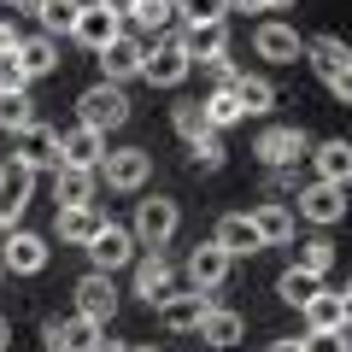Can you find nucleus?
<instances>
[{
    "instance_id": "nucleus-13",
    "label": "nucleus",
    "mask_w": 352,
    "mask_h": 352,
    "mask_svg": "<svg viewBox=\"0 0 352 352\" xmlns=\"http://www.w3.org/2000/svg\"><path fill=\"white\" fill-rule=\"evenodd\" d=\"M76 317H88V323H100V329L118 317V288H112L106 270H88V276L76 282Z\"/></svg>"
},
{
    "instance_id": "nucleus-44",
    "label": "nucleus",
    "mask_w": 352,
    "mask_h": 352,
    "mask_svg": "<svg viewBox=\"0 0 352 352\" xmlns=\"http://www.w3.org/2000/svg\"><path fill=\"white\" fill-rule=\"evenodd\" d=\"M323 88L335 94V100H346V106H352V65H346V71H335V76H329Z\"/></svg>"
},
{
    "instance_id": "nucleus-42",
    "label": "nucleus",
    "mask_w": 352,
    "mask_h": 352,
    "mask_svg": "<svg viewBox=\"0 0 352 352\" xmlns=\"http://www.w3.org/2000/svg\"><path fill=\"white\" fill-rule=\"evenodd\" d=\"M264 194H270V200H288V194H300V182H294V164H276V170L264 176Z\"/></svg>"
},
{
    "instance_id": "nucleus-49",
    "label": "nucleus",
    "mask_w": 352,
    "mask_h": 352,
    "mask_svg": "<svg viewBox=\"0 0 352 352\" xmlns=\"http://www.w3.org/2000/svg\"><path fill=\"white\" fill-rule=\"evenodd\" d=\"M264 352H305V346H300V340H270Z\"/></svg>"
},
{
    "instance_id": "nucleus-55",
    "label": "nucleus",
    "mask_w": 352,
    "mask_h": 352,
    "mask_svg": "<svg viewBox=\"0 0 352 352\" xmlns=\"http://www.w3.org/2000/svg\"><path fill=\"white\" fill-rule=\"evenodd\" d=\"M0 276H6V264H0Z\"/></svg>"
},
{
    "instance_id": "nucleus-6",
    "label": "nucleus",
    "mask_w": 352,
    "mask_h": 352,
    "mask_svg": "<svg viewBox=\"0 0 352 352\" xmlns=\"http://www.w3.org/2000/svg\"><path fill=\"white\" fill-rule=\"evenodd\" d=\"M252 153H258V164H300V159H311V135H305L300 124H270V129H258V141H252Z\"/></svg>"
},
{
    "instance_id": "nucleus-16",
    "label": "nucleus",
    "mask_w": 352,
    "mask_h": 352,
    "mask_svg": "<svg viewBox=\"0 0 352 352\" xmlns=\"http://www.w3.org/2000/svg\"><path fill=\"white\" fill-rule=\"evenodd\" d=\"M141 59H147V41L141 36H112L100 47V76L106 82H129V76H141Z\"/></svg>"
},
{
    "instance_id": "nucleus-37",
    "label": "nucleus",
    "mask_w": 352,
    "mask_h": 352,
    "mask_svg": "<svg viewBox=\"0 0 352 352\" xmlns=\"http://www.w3.org/2000/svg\"><path fill=\"white\" fill-rule=\"evenodd\" d=\"M170 18H176V0H141L135 12H129V24H141V30H170Z\"/></svg>"
},
{
    "instance_id": "nucleus-56",
    "label": "nucleus",
    "mask_w": 352,
    "mask_h": 352,
    "mask_svg": "<svg viewBox=\"0 0 352 352\" xmlns=\"http://www.w3.org/2000/svg\"><path fill=\"white\" fill-rule=\"evenodd\" d=\"M346 329H352V317H346Z\"/></svg>"
},
{
    "instance_id": "nucleus-14",
    "label": "nucleus",
    "mask_w": 352,
    "mask_h": 352,
    "mask_svg": "<svg viewBox=\"0 0 352 352\" xmlns=\"http://www.w3.org/2000/svg\"><path fill=\"white\" fill-rule=\"evenodd\" d=\"M229 264H235V258H229V252L217 247V241H200V247L188 252V264H182V270H188V288L217 294V288L229 282Z\"/></svg>"
},
{
    "instance_id": "nucleus-15",
    "label": "nucleus",
    "mask_w": 352,
    "mask_h": 352,
    "mask_svg": "<svg viewBox=\"0 0 352 352\" xmlns=\"http://www.w3.org/2000/svg\"><path fill=\"white\" fill-rule=\"evenodd\" d=\"M76 41H82L88 53H100L112 36H124V18L112 12V6H100V0H82V12H76V30H71Z\"/></svg>"
},
{
    "instance_id": "nucleus-1",
    "label": "nucleus",
    "mask_w": 352,
    "mask_h": 352,
    "mask_svg": "<svg viewBox=\"0 0 352 352\" xmlns=\"http://www.w3.org/2000/svg\"><path fill=\"white\" fill-rule=\"evenodd\" d=\"M76 124H88V129H124L129 124V94H124V82H94V88H82V100H76Z\"/></svg>"
},
{
    "instance_id": "nucleus-30",
    "label": "nucleus",
    "mask_w": 352,
    "mask_h": 352,
    "mask_svg": "<svg viewBox=\"0 0 352 352\" xmlns=\"http://www.w3.org/2000/svg\"><path fill=\"white\" fill-rule=\"evenodd\" d=\"M18 59H24L30 82H36V76H53L59 71V36H24L18 41Z\"/></svg>"
},
{
    "instance_id": "nucleus-17",
    "label": "nucleus",
    "mask_w": 352,
    "mask_h": 352,
    "mask_svg": "<svg viewBox=\"0 0 352 352\" xmlns=\"http://www.w3.org/2000/svg\"><path fill=\"white\" fill-rule=\"evenodd\" d=\"M41 340H47V352H94L100 323H88V317H53L41 329Z\"/></svg>"
},
{
    "instance_id": "nucleus-40",
    "label": "nucleus",
    "mask_w": 352,
    "mask_h": 352,
    "mask_svg": "<svg viewBox=\"0 0 352 352\" xmlns=\"http://www.w3.org/2000/svg\"><path fill=\"white\" fill-rule=\"evenodd\" d=\"M305 352H352V329L340 323V329H305V340H300Z\"/></svg>"
},
{
    "instance_id": "nucleus-39",
    "label": "nucleus",
    "mask_w": 352,
    "mask_h": 352,
    "mask_svg": "<svg viewBox=\"0 0 352 352\" xmlns=\"http://www.w3.org/2000/svg\"><path fill=\"white\" fill-rule=\"evenodd\" d=\"M188 164L194 170H223V141H217V129H206L200 141H188Z\"/></svg>"
},
{
    "instance_id": "nucleus-38",
    "label": "nucleus",
    "mask_w": 352,
    "mask_h": 352,
    "mask_svg": "<svg viewBox=\"0 0 352 352\" xmlns=\"http://www.w3.org/2000/svg\"><path fill=\"white\" fill-rule=\"evenodd\" d=\"M229 0H176V18L182 24H223Z\"/></svg>"
},
{
    "instance_id": "nucleus-3",
    "label": "nucleus",
    "mask_w": 352,
    "mask_h": 352,
    "mask_svg": "<svg viewBox=\"0 0 352 352\" xmlns=\"http://www.w3.org/2000/svg\"><path fill=\"white\" fill-rule=\"evenodd\" d=\"M294 217H305V223H317V229H335L340 217H346V188L340 182H305L300 194H294Z\"/></svg>"
},
{
    "instance_id": "nucleus-10",
    "label": "nucleus",
    "mask_w": 352,
    "mask_h": 352,
    "mask_svg": "<svg viewBox=\"0 0 352 352\" xmlns=\"http://www.w3.org/2000/svg\"><path fill=\"white\" fill-rule=\"evenodd\" d=\"M252 53L270 59V65H294V59H305V36L294 24H282V18H264V24L252 30Z\"/></svg>"
},
{
    "instance_id": "nucleus-28",
    "label": "nucleus",
    "mask_w": 352,
    "mask_h": 352,
    "mask_svg": "<svg viewBox=\"0 0 352 352\" xmlns=\"http://www.w3.org/2000/svg\"><path fill=\"white\" fill-rule=\"evenodd\" d=\"M200 106H206V124H212L217 135H223V129H235L241 118H247V106H241V94H235V82H217V88H212V94H206Z\"/></svg>"
},
{
    "instance_id": "nucleus-35",
    "label": "nucleus",
    "mask_w": 352,
    "mask_h": 352,
    "mask_svg": "<svg viewBox=\"0 0 352 352\" xmlns=\"http://www.w3.org/2000/svg\"><path fill=\"white\" fill-rule=\"evenodd\" d=\"M170 129H176L182 141H200L206 129H212V124H206V106H200V100H176V106H170Z\"/></svg>"
},
{
    "instance_id": "nucleus-52",
    "label": "nucleus",
    "mask_w": 352,
    "mask_h": 352,
    "mask_svg": "<svg viewBox=\"0 0 352 352\" xmlns=\"http://www.w3.org/2000/svg\"><path fill=\"white\" fill-rule=\"evenodd\" d=\"M6 6H24V12H30V6H36V0H6Z\"/></svg>"
},
{
    "instance_id": "nucleus-29",
    "label": "nucleus",
    "mask_w": 352,
    "mask_h": 352,
    "mask_svg": "<svg viewBox=\"0 0 352 352\" xmlns=\"http://www.w3.org/2000/svg\"><path fill=\"white\" fill-rule=\"evenodd\" d=\"M182 47H188L194 65H206L217 53H229V30L223 24H182Z\"/></svg>"
},
{
    "instance_id": "nucleus-2",
    "label": "nucleus",
    "mask_w": 352,
    "mask_h": 352,
    "mask_svg": "<svg viewBox=\"0 0 352 352\" xmlns=\"http://www.w3.org/2000/svg\"><path fill=\"white\" fill-rule=\"evenodd\" d=\"M194 71L188 47H182V36H153L147 41V59H141V76H147L153 88H182Z\"/></svg>"
},
{
    "instance_id": "nucleus-47",
    "label": "nucleus",
    "mask_w": 352,
    "mask_h": 352,
    "mask_svg": "<svg viewBox=\"0 0 352 352\" xmlns=\"http://www.w3.org/2000/svg\"><path fill=\"white\" fill-rule=\"evenodd\" d=\"M94 352H129V340H112V335L100 329V340H94Z\"/></svg>"
},
{
    "instance_id": "nucleus-5",
    "label": "nucleus",
    "mask_w": 352,
    "mask_h": 352,
    "mask_svg": "<svg viewBox=\"0 0 352 352\" xmlns=\"http://www.w3.org/2000/svg\"><path fill=\"white\" fill-rule=\"evenodd\" d=\"M30 200H36V170L18 159L0 164V229H18L30 212Z\"/></svg>"
},
{
    "instance_id": "nucleus-4",
    "label": "nucleus",
    "mask_w": 352,
    "mask_h": 352,
    "mask_svg": "<svg viewBox=\"0 0 352 352\" xmlns=\"http://www.w3.org/2000/svg\"><path fill=\"white\" fill-rule=\"evenodd\" d=\"M176 223H182L176 200H170V194H153V200H135V223H129V235H135V247H164V241L176 235Z\"/></svg>"
},
{
    "instance_id": "nucleus-46",
    "label": "nucleus",
    "mask_w": 352,
    "mask_h": 352,
    "mask_svg": "<svg viewBox=\"0 0 352 352\" xmlns=\"http://www.w3.org/2000/svg\"><path fill=\"white\" fill-rule=\"evenodd\" d=\"M229 12H270V0H229Z\"/></svg>"
},
{
    "instance_id": "nucleus-23",
    "label": "nucleus",
    "mask_w": 352,
    "mask_h": 352,
    "mask_svg": "<svg viewBox=\"0 0 352 352\" xmlns=\"http://www.w3.org/2000/svg\"><path fill=\"white\" fill-rule=\"evenodd\" d=\"M194 335H200L206 346L229 352V346H241V335H247V323H241V311H229V305H212V311L200 317V329H194Z\"/></svg>"
},
{
    "instance_id": "nucleus-11",
    "label": "nucleus",
    "mask_w": 352,
    "mask_h": 352,
    "mask_svg": "<svg viewBox=\"0 0 352 352\" xmlns=\"http://www.w3.org/2000/svg\"><path fill=\"white\" fill-rule=\"evenodd\" d=\"M212 294H206V288H188V294H164V300H159V323L164 329H170V335H194V329H200V317L206 311H212Z\"/></svg>"
},
{
    "instance_id": "nucleus-43",
    "label": "nucleus",
    "mask_w": 352,
    "mask_h": 352,
    "mask_svg": "<svg viewBox=\"0 0 352 352\" xmlns=\"http://www.w3.org/2000/svg\"><path fill=\"white\" fill-rule=\"evenodd\" d=\"M206 76H212V82H235V76H241V65L229 59V53H217V59H206Z\"/></svg>"
},
{
    "instance_id": "nucleus-34",
    "label": "nucleus",
    "mask_w": 352,
    "mask_h": 352,
    "mask_svg": "<svg viewBox=\"0 0 352 352\" xmlns=\"http://www.w3.org/2000/svg\"><path fill=\"white\" fill-rule=\"evenodd\" d=\"M235 94H241V106H247L252 118H264L270 106H276V82H270V76H247V71H241L235 76Z\"/></svg>"
},
{
    "instance_id": "nucleus-31",
    "label": "nucleus",
    "mask_w": 352,
    "mask_h": 352,
    "mask_svg": "<svg viewBox=\"0 0 352 352\" xmlns=\"http://www.w3.org/2000/svg\"><path fill=\"white\" fill-rule=\"evenodd\" d=\"M30 12H36L41 36H71V30H76V12H82V0H36Z\"/></svg>"
},
{
    "instance_id": "nucleus-25",
    "label": "nucleus",
    "mask_w": 352,
    "mask_h": 352,
    "mask_svg": "<svg viewBox=\"0 0 352 352\" xmlns=\"http://www.w3.org/2000/svg\"><path fill=\"white\" fill-rule=\"evenodd\" d=\"M305 65L329 82L335 71H346V65H352V47H346L340 36H305Z\"/></svg>"
},
{
    "instance_id": "nucleus-18",
    "label": "nucleus",
    "mask_w": 352,
    "mask_h": 352,
    "mask_svg": "<svg viewBox=\"0 0 352 352\" xmlns=\"http://www.w3.org/2000/svg\"><path fill=\"white\" fill-rule=\"evenodd\" d=\"M100 159H106V135H100V129L76 124V129H65V135H59V164H82V170H100Z\"/></svg>"
},
{
    "instance_id": "nucleus-45",
    "label": "nucleus",
    "mask_w": 352,
    "mask_h": 352,
    "mask_svg": "<svg viewBox=\"0 0 352 352\" xmlns=\"http://www.w3.org/2000/svg\"><path fill=\"white\" fill-rule=\"evenodd\" d=\"M18 41H24V36H18V24H12V18H0V53H12Z\"/></svg>"
},
{
    "instance_id": "nucleus-51",
    "label": "nucleus",
    "mask_w": 352,
    "mask_h": 352,
    "mask_svg": "<svg viewBox=\"0 0 352 352\" xmlns=\"http://www.w3.org/2000/svg\"><path fill=\"white\" fill-rule=\"evenodd\" d=\"M288 6H294V0H270V12H288Z\"/></svg>"
},
{
    "instance_id": "nucleus-24",
    "label": "nucleus",
    "mask_w": 352,
    "mask_h": 352,
    "mask_svg": "<svg viewBox=\"0 0 352 352\" xmlns=\"http://www.w3.org/2000/svg\"><path fill=\"white\" fill-rule=\"evenodd\" d=\"M106 217H100V206L88 200V206H59V217H53V235L59 241H71V247H88V235L100 229Z\"/></svg>"
},
{
    "instance_id": "nucleus-26",
    "label": "nucleus",
    "mask_w": 352,
    "mask_h": 352,
    "mask_svg": "<svg viewBox=\"0 0 352 352\" xmlns=\"http://www.w3.org/2000/svg\"><path fill=\"white\" fill-rule=\"evenodd\" d=\"M300 311H305V329H340V323L352 317V300H346V294H329V288H317L311 300L300 305Z\"/></svg>"
},
{
    "instance_id": "nucleus-50",
    "label": "nucleus",
    "mask_w": 352,
    "mask_h": 352,
    "mask_svg": "<svg viewBox=\"0 0 352 352\" xmlns=\"http://www.w3.org/2000/svg\"><path fill=\"white\" fill-rule=\"evenodd\" d=\"M6 340H12V323H6V317H0V352H6Z\"/></svg>"
},
{
    "instance_id": "nucleus-21",
    "label": "nucleus",
    "mask_w": 352,
    "mask_h": 352,
    "mask_svg": "<svg viewBox=\"0 0 352 352\" xmlns=\"http://www.w3.org/2000/svg\"><path fill=\"white\" fill-rule=\"evenodd\" d=\"M311 164H317L323 182H340V188H346V182H352V141H346V135L311 141Z\"/></svg>"
},
{
    "instance_id": "nucleus-20",
    "label": "nucleus",
    "mask_w": 352,
    "mask_h": 352,
    "mask_svg": "<svg viewBox=\"0 0 352 352\" xmlns=\"http://www.w3.org/2000/svg\"><path fill=\"white\" fill-rule=\"evenodd\" d=\"M212 241L229 252V258H247V252H258V247H264L247 212H223V217H217V229H212Z\"/></svg>"
},
{
    "instance_id": "nucleus-32",
    "label": "nucleus",
    "mask_w": 352,
    "mask_h": 352,
    "mask_svg": "<svg viewBox=\"0 0 352 352\" xmlns=\"http://www.w3.org/2000/svg\"><path fill=\"white\" fill-rule=\"evenodd\" d=\"M317 288H323V276H311V270H300V264H288V270L276 276V300H282V305H294V311H300V305L311 300Z\"/></svg>"
},
{
    "instance_id": "nucleus-12",
    "label": "nucleus",
    "mask_w": 352,
    "mask_h": 352,
    "mask_svg": "<svg viewBox=\"0 0 352 352\" xmlns=\"http://www.w3.org/2000/svg\"><path fill=\"white\" fill-rule=\"evenodd\" d=\"M12 159H18V164H30L36 176H41V170H53V164H59V129L36 118L30 129H18V135H12Z\"/></svg>"
},
{
    "instance_id": "nucleus-33",
    "label": "nucleus",
    "mask_w": 352,
    "mask_h": 352,
    "mask_svg": "<svg viewBox=\"0 0 352 352\" xmlns=\"http://www.w3.org/2000/svg\"><path fill=\"white\" fill-rule=\"evenodd\" d=\"M294 264H300V270H311V276H329V270H335V247H329V235L294 241Z\"/></svg>"
},
{
    "instance_id": "nucleus-54",
    "label": "nucleus",
    "mask_w": 352,
    "mask_h": 352,
    "mask_svg": "<svg viewBox=\"0 0 352 352\" xmlns=\"http://www.w3.org/2000/svg\"><path fill=\"white\" fill-rule=\"evenodd\" d=\"M340 294H346V300H352V276H346V288H340Z\"/></svg>"
},
{
    "instance_id": "nucleus-53",
    "label": "nucleus",
    "mask_w": 352,
    "mask_h": 352,
    "mask_svg": "<svg viewBox=\"0 0 352 352\" xmlns=\"http://www.w3.org/2000/svg\"><path fill=\"white\" fill-rule=\"evenodd\" d=\"M129 352H159V346H129Z\"/></svg>"
},
{
    "instance_id": "nucleus-9",
    "label": "nucleus",
    "mask_w": 352,
    "mask_h": 352,
    "mask_svg": "<svg viewBox=\"0 0 352 352\" xmlns=\"http://www.w3.org/2000/svg\"><path fill=\"white\" fill-rule=\"evenodd\" d=\"M100 170H106V188L141 194V188H147V176H153V153L147 147H118V153L100 159Z\"/></svg>"
},
{
    "instance_id": "nucleus-27",
    "label": "nucleus",
    "mask_w": 352,
    "mask_h": 352,
    "mask_svg": "<svg viewBox=\"0 0 352 352\" xmlns=\"http://www.w3.org/2000/svg\"><path fill=\"white\" fill-rule=\"evenodd\" d=\"M53 200L59 206H88L94 200V170H82V164H53Z\"/></svg>"
},
{
    "instance_id": "nucleus-8",
    "label": "nucleus",
    "mask_w": 352,
    "mask_h": 352,
    "mask_svg": "<svg viewBox=\"0 0 352 352\" xmlns=\"http://www.w3.org/2000/svg\"><path fill=\"white\" fill-rule=\"evenodd\" d=\"M82 252H88V264H94V270H106V276H112V270H124V264H135V235H129L124 223H112V217H106V223L88 235Z\"/></svg>"
},
{
    "instance_id": "nucleus-22",
    "label": "nucleus",
    "mask_w": 352,
    "mask_h": 352,
    "mask_svg": "<svg viewBox=\"0 0 352 352\" xmlns=\"http://www.w3.org/2000/svg\"><path fill=\"white\" fill-rule=\"evenodd\" d=\"M247 217H252V229H258L264 247H288L294 241V206L288 200H264L258 212H247Z\"/></svg>"
},
{
    "instance_id": "nucleus-19",
    "label": "nucleus",
    "mask_w": 352,
    "mask_h": 352,
    "mask_svg": "<svg viewBox=\"0 0 352 352\" xmlns=\"http://www.w3.org/2000/svg\"><path fill=\"white\" fill-rule=\"evenodd\" d=\"M170 288H176V264L164 258L159 247H153L147 258H135V294H141L147 305H159V300H164Z\"/></svg>"
},
{
    "instance_id": "nucleus-48",
    "label": "nucleus",
    "mask_w": 352,
    "mask_h": 352,
    "mask_svg": "<svg viewBox=\"0 0 352 352\" xmlns=\"http://www.w3.org/2000/svg\"><path fill=\"white\" fill-rule=\"evenodd\" d=\"M100 6H112L118 18H129V12H135V6H141V0H100Z\"/></svg>"
},
{
    "instance_id": "nucleus-7",
    "label": "nucleus",
    "mask_w": 352,
    "mask_h": 352,
    "mask_svg": "<svg viewBox=\"0 0 352 352\" xmlns=\"http://www.w3.org/2000/svg\"><path fill=\"white\" fill-rule=\"evenodd\" d=\"M47 258H53V247H47V235H36V229H6V247H0V264L12 270V276H41L47 270Z\"/></svg>"
},
{
    "instance_id": "nucleus-41",
    "label": "nucleus",
    "mask_w": 352,
    "mask_h": 352,
    "mask_svg": "<svg viewBox=\"0 0 352 352\" xmlns=\"http://www.w3.org/2000/svg\"><path fill=\"white\" fill-rule=\"evenodd\" d=\"M24 88H30V71H24V59H18V47L0 53V94H24Z\"/></svg>"
},
{
    "instance_id": "nucleus-36",
    "label": "nucleus",
    "mask_w": 352,
    "mask_h": 352,
    "mask_svg": "<svg viewBox=\"0 0 352 352\" xmlns=\"http://www.w3.org/2000/svg\"><path fill=\"white\" fill-rule=\"evenodd\" d=\"M30 124H36L30 88H24V94H0V129H6V135H18V129H30Z\"/></svg>"
}]
</instances>
